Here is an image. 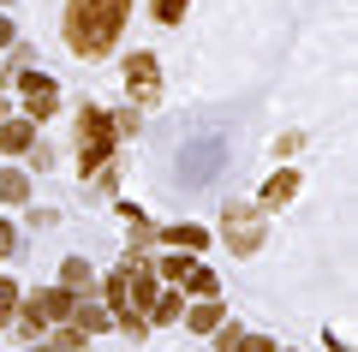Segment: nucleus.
I'll return each instance as SVG.
<instances>
[{
	"instance_id": "0eeeda50",
	"label": "nucleus",
	"mask_w": 358,
	"mask_h": 352,
	"mask_svg": "<svg viewBox=\"0 0 358 352\" xmlns=\"http://www.w3.org/2000/svg\"><path fill=\"white\" fill-rule=\"evenodd\" d=\"M0 150L6 155H30L36 150V120H0Z\"/></svg>"
},
{
	"instance_id": "9b49d317",
	"label": "nucleus",
	"mask_w": 358,
	"mask_h": 352,
	"mask_svg": "<svg viewBox=\"0 0 358 352\" xmlns=\"http://www.w3.org/2000/svg\"><path fill=\"white\" fill-rule=\"evenodd\" d=\"M60 287L66 293H90V287H96V275H90L84 257H66V263H60Z\"/></svg>"
},
{
	"instance_id": "bb28decb",
	"label": "nucleus",
	"mask_w": 358,
	"mask_h": 352,
	"mask_svg": "<svg viewBox=\"0 0 358 352\" xmlns=\"http://www.w3.org/2000/svg\"><path fill=\"white\" fill-rule=\"evenodd\" d=\"M0 120H6V101H0Z\"/></svg>"
},
{
	"instance_id": "1a4fd4ad",
	"label": "nucleus",
	"mask_w": 358,
	"mask_h": 352,
	"mask_svg": "<svg viewBox=\"0 0 358 352\" xmlns=\"http://www.w3.org/2000/svg\"><path fill=\"white\" fill-rule=\"evenodd\" d=\"M293 197H299V174H293V167H281V174H275V179L263 185L257 209H281V203H293Z\"/></svg>"
},
{
	"instance_id": "f257e3e1",
	"label": "nucleus",
	"mask_w": 358,
	"mask_h": 352,
	"mask_svg": "<svg viewBox=\"0 0 358 352\" xmlns=\"http://www.w3.org/2000/svg\"><path fill=\"white\" fill-rule=\"evenodd\" d=\"M126 18L131 0H66V48L84 60H102V54H114Z\"/></svg>"
},
{
	"instance_id": "6ab92c4d",
	"label": "nucleus",
	"mask_w": 358,
	"mask_h": 352,
	"mask_svg": "<svg viewBox=\"0 0 358 352\" xmlns=\"http://www.w3.org/2000/svg\"><path fill=\"white\" fill-rule=\"evenodd\" d=\"M102 293H108V311H126V269H114L102 281Z\"/></svg>"
},
{
	"instance_id": "ddd939ff",
	"label": "nucleus",
	"mask_w": 358,
	"mask_h": 352,
	"mask_svg": "<svg viewBox=\"0 0 358 352\" xmlns=\"http://www.w3.org/2000/svg\"><path fill=\"white\" fill-rule=\"evenodd\" d=\"M185 275H192V251H185V257H162V263H155V281H167V287H185Z\"/></svg>"
},
{
	"instance_id": "6e6552de",
	"label": "nucleus",
	"mask_w": 358,
	"mask_h": 352,
	"mask_svg": "<svg viewBox=\"0 0 358 352\" xmlns=\"http://www.w3.org/2000/svg\"><path fill=\"white\" fill-rule=\"evenodd\" d=\"M66 323H72V328H84V335H102V328L114 323V311H108V304H90L84 293H78V304H72V316H66Z\"/></svg>"
},
{
	"instance_id": "f03ea898",
	"label": "nucleus",
	"mask_w": 358,
	"mask_h": 352,
	"mask_svg": "<svg viewBox=\"0 0 358 352\" xmlns=\"http://www.w3.org/2000/svg\"><path fill=\"white\" fill-rule=\"evenodd\" d=\"M114 162V120H108V108H84L78 113V174H102V167Z\"/></svg>"
},
{
	"instance_id": "4468645a",
	"label": "nucleus",
	"mask_w": 358,
	"mask_h": 352,
	"mask_svg": "<svg viewBox=\"0 0 358 352\" xmlns=\"http://www.w3.org/2000/svg\"><path fill=\"white\" fill-rule=\"evenodd\" d=\"M0 197H6V203H24V197H30V174H18V167H0Z\"/></svg>"
},
{
	"instance_id": "39448f33",
	"label": "nucleus",
	"mask_w": 358,
	"mask_h": 352,
	"mask_svg": "<svg viewBox=\"0 0 358 352\" xmlns=\"http://www.w3.org/2000/svg\"><path fill=\"white\" fill-rule=\"evenodd\" d=\"M13 84L24 90V120H48L54 108H60V84H54V78H42V72H30V66H18L13 72Z\"/></svg>"
},
{
	"instance_id": "412c9836",
	"label": "nucleus",
	"mask_w": 358,
	"mask_h": 352,
	"mask_svg": "<svg viewBox=\"0 0 358 352\" xmlns=\"http://www.w3.org/2000/svg\"><path fill=\"white\" fill-rule=\"evenodd\" d=\"M48 340H54L60 352H78V346H90V335H84V328H72V323H60V335H48Z\"/></svg>"
},
{
	"instance_id": "f3484780",
	"label": "nucleus",
	"mask_w": 358,
	"mask_h": 352,
	"mask_svg": "<svg viewBox=\"0 0 358 352\" xmlns=\"http://www.w3.org/2000/svg\"><path fill=\"white\" fill-rule=\"evenodd\" d=\"M114 323H120V335H126V340H143V335H150V316L131 311V304H126V311H114Z\"/></svg>"
},
{
	"instance_id": "423d86ee",
	"label": "nucleus",
	"mask_w": 358,
	"mask_h": 352,
	"mask_svg": "<svg viewBox=\"0 0 358 352\" xmlns=\"http://www.w3.org/2000/svg\"><path fill=\"white\" fill-rule=\"evenodd\" d=\"M126 90H131L138 108H155V101H162V60L138 48V54L126 60Z\"/></svg>"
},
{
	"instance_id": "dca6fc26",
	"label": "nucleus",
	"mask_w": 358,
	"mask_h": 352,
	"mask_svg": "<svg viewBox=\"0 0 358 352\" xmlns=\"http://www.w3.org/2000/svg\"><path fill=\"white\" fill-rule=\"evenodd\" d=\"M221 316H227V311H221V299H203V304H197V311H192V316H185V323H192V328H197V335H209V328H215V323H221Z\"/></svg>"
},
{
	"instance_id": "20e7f679",
	"label": "nucleus",
	"mask_w": 358,
	"mask_h": 352,
	"mask_svg": "<svg viewBox=\"0 0 358 352\" xmlns=\"http://www.w3.org/2000/svg\"><path fill=\"white\" fill-rule=\"evenodd\" d=\"M221 162H227V138H221V132L192 138L185 155H179V179H185V185H209V179L221 174Z\"/></svg>"
},
{
	"instance_id": "a211bd4d",
	"label": "nucleus",
	"mask_w": 358,
	"mask_h": 352,
	"mask_svg": "<svg viewBox=\"0 0 358 352\" xmlns=\"http://www.w3.org/2000/svg\"><path fill=\"white\" fill-rule=\"evenodd\" d=\"M185 287H192V293H197V299H215V293H221V281H215V275H209V269H203V263H192V275H185Z\"/></svg>"
},
{
	"instance_id": "393cba45",
	"label": "nucleus",
	"mask_w": 358,
	"mask_h": 352,
	"mask_svg": "<svg viewBox=\"0 0 358 352\" xmlns=\"http://www.w3.org/2000/svg\"><path fill=\"white\" fill-rule=\"evenodd\" d=\"M30 352H60V346H54V340H30Z\"/></svg>"
},
{
	"instance_id": "9d476101",
	"label": "nucleus",
	"mask_w": 358,
	"mask_h": 352,
	"mask_svg": "<svg viewBox=\"0 0 358 352\" xmlns=\"http://www.w3.org/2000/svg\"><path fill=\"white\" fill-rule=\"evenodd\" d=\"M72 304H78V293H66V287L36 293V311H42V323H66V316H72Z\"/></svg>"
},
{
	"instance_id": "a878e982",
	"label": "nucleus",
	"mask_w": 358,
	"mask_h": 352,
	"mask_svg": "<svg viewBox=\"0 0 358 352\" xmlns=\"http://www.w3.org/2000/svg\"><path fill=\"white\" fill-rule=\"evenodd\" d=\"M6 42H13V24H6V18H0V48H6Z\"/></svg>"
},
{
	"instance_id": "7ed1b4c3",
	"label": "nucleus",
	"mask_w": 358,
	"mask_h": 352,
	"mask_svg": "<svg viewBox=\"0 0 358 352\" xmlns=\"http://www.w3.org/2000/svg\"><path fill=\"white\" fill-rule=\"evenodd\" d=\"M221 239L239 257L263 251V209H257V203H221Z\"/></svg>"
},
{
	"instance_id": "5701e85b",
	"label": "nucleus",
	"mask_w": 358,
	"mask_h": 352,
	"mask_svg": "<svg viewBox=\"0 0 358 352\" xmlns=\"http://www.w3.org/2000/svg\"><path fill=\"white\" fill-rule=\"evenodd\" d=\"M233 352H275V340H263V335H239V346Z\"/></svg>"
},
{
	"instance_id": "f8f14e48",
	"label": "nucleus",
	"mask_w": 358,
	"mask_h": 352,
	"mask_svg": "<svg viewBox=\"0 0 358 352\" xmlns=\"http://www.w3.org/2000/svg\"><path fill=\"white\" fill-rule=\"evenodd\" d=\"M162 239H167V245H179V251H203L209 233H203V227H192V221H179V227H167Z\"/></svg>"
},
{
	"instance_id": "2eb2a0df",
	"label": "nucleus",
	"mask_w": 358,
	"mask_h": 352,
	"mask_svg": "<svg viewBox=\"0 0 358 352\" xmlns=\"http://www.w3.org/2000/svg\"><path fill=\"white\" fill-rule=\"evenodd\" d=\"M179 311H185V304H179V293H155L143 316H150V323H179Z\"/></svg>"
},
{
	"instance_id": "4be33fe9",
	"label": "nucleus",
	"mask_w": 358,
	"mask_h": 352,
	"mask_svg": "<svg viewBox=\"0 0 358 352\" xmlns=\"http://www.w3.org/2000/svg\"><path fill=\"white\" fill-rule=\"evenodd\" d=\"M185 6H192V0H150V13L162 18V24H179V18H185Z\"/></svg>"
},
{
	"instance_id": "b1692460",
	"label": "nucleus",
	"mask_w": 358,
	"mask_h": 352,
	"mask_svg": "<svg viewBox=\"0 0 358 352\" xmlns=\"http://www.w3.org/2000/svg\"><path fill=\"white\" fill-rule=\"evenodd\" d=\"M13 251H18V233H13L6 221H0V257H13Z\"/></svg>"
},
{
	"instance_id": "aec40b11",
	"label": "nucleus",
	"mask_w": 358,
	"mask_h": 352,
	"mask_svg": "<svg viewBox=\"0 0 358 352\" xmlns=\"http://www.w3.org/2000/svg\"><path fill=\"white\" fill-rule=\"evenodd\" d=\"M18 299H24V293H18V281H6V275H0V323H13Z\"/></svg>"
}]
</instances>
